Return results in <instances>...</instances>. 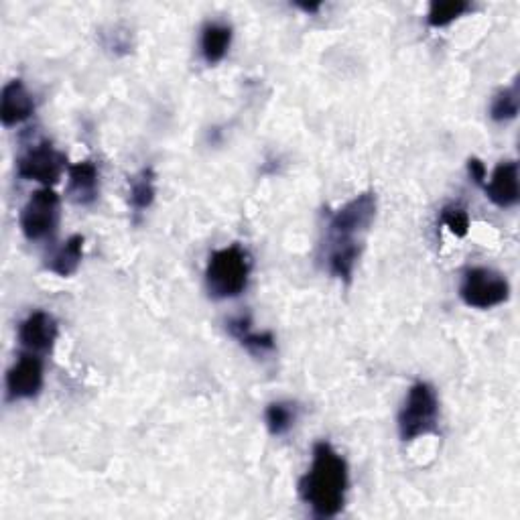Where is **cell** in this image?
Instances as JSON below:
<instances>
[{"mask_svg": "<svg viewBox=\"0 0 520 520\" xmlns=\"http://www.w3.org/2000/svg\"><path fill=\"white\" fill-rule=\"evenodd\" d=\"M439 423V399L429 382H415L409 388L405 405L399 413V435L403 441H415L417 437L437 431Z\"/></svg>", "mask_w": 520, "mask_h": 520, "instance_id": "cell-4", "label": "cell"}, {"mask_svg": "<svg viewBox=\"0 0 520 520\" xmlns=\"http://www.w3.org/2000/svg\"><path fill=\"white\" fill-rule=\"evenodd\" d=\"M486 198L498 208H514L520 200L518 165L516 161H502L490 181L486 183Z\"/></svg>", "mask_w": 520, "mask_h": 520, "instance_id": "cell-10", "label": "cell"}, {"mask_svg": "<svg viewBox=\"0 0 520 520\" xmlns=\"http://www.w3.org/2000/svg\"><path fill=\"white\" fill-rule=\"evenodd\" d=\"M468 173L474 179V183H484V179H486V165L480 159L472 157L468 161Z\"/></svg>", "mask_w": 520, "mask_h": 520, "instance_id": "cell-21", "label": "cell"}, {"mask_svg": "<svg viewBox=\"0 0 520 520\" xmlns=\"http://www.w3.org/2000/svg\"><path fill=\"white\" fill-rule=\"evenodd\" d=\"M43 388V360L37 354L25 352L7 372V399L25 401L39 397Z\"/></svg>", "mask_w": 520, "mask_h": 520, "instance_id": "cell-8", "label": "cell"}, {"mask_svg": "<svg viewBox=\"0 0 520 520\" xmlns=\"http://www.w3.org/2000/svg\"><path fill=\"white\" fill-rule=\"evenodd\" d=\"M265 419H267V427H269L271 435H275V437L285 435L293 429V425L297 421V407L293 403H287V401L271 403L267 407Z\"/></svg>", "mask_w": 520, "mask_h": 520, "instance_id": "cell-18", "label": "cell"}, {"mask_svg": "<svg viewBox=\"0 0 520 520\" xmlns=\"http://www.w3.org/2000/svg\"><path fill=\"white\" fill-rule=\"evenodd\" d=\"M468 11H472V5L466 3V0H445V3H437L435 0V3L429 5L427 23H429V27L441 29V27H447L449 23H453L455 19H460Z\"/></svg>", "mask_w": 520, "mask_h": 520, "instance_id": "cell-17", "label": "cell"}, {"mask_svg": "<svg viewBox=\"0 0 520 520\" xmlns=\"http://www.w3.org/2000/svg\"><path fill=\"white\" fill-rule=\"evenodd\" d=\"M155 171L151 167L141 169L133 179H130V206L137 212L149 210L155 202L157 187H155Z\"/></svg>", "mask_w": 520, "mask_h": 520, "instance_id": "cell-16", "label": "cell"}, {"mask_svg": "<svg viewBox=\"0 0 520 520\" xmlns=\"http://www.w3.org/2000/svg\"><path fill=\"white\" fill-rule=\"evenodd\" d=\"M59 224V195L51 187L37 189L21 210V230L27 240L39 242L55 234Z\"/></svg>", "mask_w": 520, "mask_h": 520, "instance_id": "cell-5", "label": "cell"}, {"mask_svg": "<svg viewBox=\"0 0 520 520\" xmlns=\"http://www.w3.org/2000/svg\"><path fill=\"white\" fill-rule=\"evenodd\" d=\"M376 210V193L364 191L330 216L328 234H325V244H321V248L325 265L334 277L344 281L352 279L364 236L376 218Z\"/></svg>", "mask_w": 520, "mask_h": 520, "instance_id": "cell-1", "label": "cell"}, {"mask_svg": "<svg viewBox=\"0 0 520 520\" xmlns=\"http://www.w3.org/2000/svg\"><path fill=\"white\" fill-rule=\"evenodd\" d=\"M232 45V27L226 23H208L202 29V57L208 65L220 63Z\"/></svg>", "mask_w": 520, "mask_h": 520, "instance_id": "cell-15", "label": "cell"}, {"mask_svg": "<svg viewBox=\"0 0 520 520\" xmlns=\"http://www.w3.org/2000/svg\"><path fill=\"white\" fill-rule=\"evenodd\" d=\"M68 195L80 206H90L98 200L100 193V171L94 161H80L68 167Z\"/></svg>", "mask_w": 520, "mask_h": 520, "instance_id": "cell-12", "label": "cell"}, {"mask_svg": "<svg viewBox=\"0 0 520 520\" xmlns=\"http://www.w3.org/2000/svg\"><path fill=\"white\" fill-rule=\"evenodd\" d=\"M35 112L33 94L27 90L23 80H11L0 96V120L5 126H17L31 118Z\"/></svg>", "mask_w": 520, "mask_h": 520, "instance_id": "cell-11", "label": "cell"}, {"mask_svg": "<svg viewBox=\"0 0 520 520\" xmlns=\"http://www.w3.org/2000/svg\"><path fill=\"white\" fill-rule=\"evenodd\" d=\"M299 9H303L305 13H317L321 9V5H297Z\"/></svg>", "mask_w": 520, "mask_h": 520, "instance_id": "cell-22", "label": "cell"}, {"mask_svg": "<svg viewBox=\"0 0 520 520\" xmlns=\"http://www.w3.org/2000/svg\"><path fill=\"white\" fill-rule=\"evenodd\" d=\"M460 297L468 307L492 309L508 301L510 285L504 279V275L492 269L476 267L466 271L460 285Z\"/></svg>", "mask_w": 520, "mask_h": 520, "instance_id": "cell-6", "label": "cell"}, {"mask_svg": "<svg viewBox=\"0 0 520 520\" xmlns=\"http://www.w3.org/2000/svg\"><path fill=\"white\" fill-rule=\"evenodd\" d=\"M348 464L328 443L313 445V460L307 474L299 480V496L319 518L338 516L346 504Z\"/></svg>", "mask_w": 520, "mask_h": 520, "instance_id": "cell-2", "label": "cell"}, {"mask_svg": "<svg viewBox=\"0 0 520 520\" xmlns=\"http://www.w3.org/2000/svg\"><path fill=\"white\" fill-rule=\"evenodd\" d=\"M82 258H84V236L76 234L72 238L65 240L49 258L47 269L51 273H55L57 277H72L80 265H82Z\"/></svg>", "mask_w": 520, "mask_h": 520, "instance_id": "cell-13", "label": "cell"}, {"mask_svg": "<svg viewBox=\"0 0 520 520\" xmlns=\"http://www.w3.org/2000/svg\"><path fill=\"white\" fill-rule=\"evenodd\" d=\"M252 271L250 254L238 246L216 250L206 267V289L212 299H234L248 287Z\"/></svg>", "mask_w": 520, "mask_h": 520, "instance_id": "cell-3", "label": "cell"}, {"mask_svg": "<svg viewBox=\"0 0 520 520\" xmlns=\"http://www.w3.org/2000/svg\"><path fill=\"white\" fill-rule=\"evenodd\" d=\"M228 332L252 354H267L275 350V336L271 332H252V323L250 317H236L230 319L228 323Z\"/></svg>", "mask_w": 520, "mask_h": 520, "instance_id": "cell-14", "label": "cell"}, {"mask_svg": "<svg viewBox=\"0 0 520 520\" xmlns=\"http://www.w3.org/2000/svg\"><path fill=\"white\" fill-rule=\"evenodd\" d=\"M441 224L449 228V232L458 238L468 236L470 232V216L462 206H447L441 210Z\"/></svg>", "mask_w": 520, "mask_h": 520, "instance_id": "cell-20", "label": "cell"}, {"mask_svg": "<svg viewBox=\"0 0 520 520\" xmlns=\"http://www.w3.org/2000/svg\"><path fill=\"white\" fill-rule=\"evenodd\" d=\"M65 167H70L68 157H65L61 151H57L49 141H43L27 149L17 159L19 177L37 181L43 187H53L61 179Z\"/></svg>", "mask_w": 520, "mask_h": 520, "instance_id": "cell-7", "label": "cell"}, {"mask_svg": "<svg viewBox=\"0 0 520 520\" xmlns=\"http://www.w3.org/2000/svg\"><path fill=\"white\" fill-rule=\"evenodd\" d=\"M59 325L47 311L29 313L19 325V342L31 354H49L55 346Z\"/></svg>", "mask_w": 520, "mask_h": 520, "instance_id": "cell-9", "label": "cell"}, {"mask_svg": "<svg viewBox=\"0 0 520 520\" xmlns=\"http://www.w3.org/2000/svg\"><path fill=\"white\" fill-rule=\"evenodd\" d=\"M518 84L500 90L490 106V118L494 122H508L518 116Z\"/></svg>", "mask_w": 520, "mask_h": 520, "instance_id": "cell-19", "label": "cell"}]
</instances>
